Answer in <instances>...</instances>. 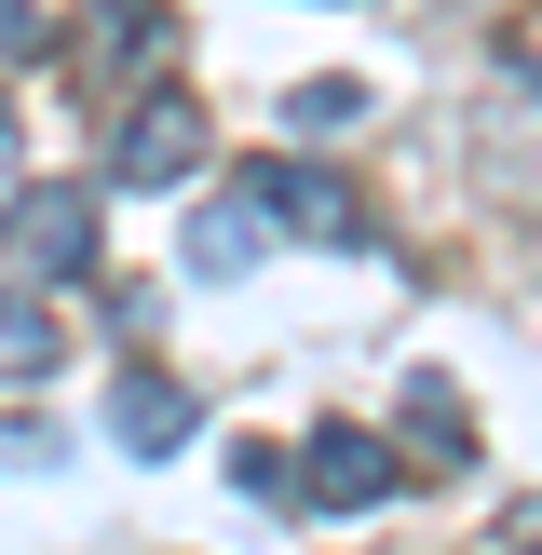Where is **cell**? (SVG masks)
Returning <instances> with one entry per match:
<instances>
[{"label":"cell","mask_w":542,"mask_h":555,"mask_svg":"<svg viewBox=\"0 0 542 555\" xmlns=\"http://www.w3.org/2000/svg\"><path fill=\"white\" fill-rule=\"evenodd\" d=\"M108 177H122V190H177V177H204V108H190V95H136L122 135H108Z\"/></svg>","instance_id":"6da1fadb"},{"label":"cell","mask_w":542,"mask_h":555,"mask_svg":"<svg viewBox=\"0 0 542 555\" xmlns=\"http://www.w3.org/2000/svg\"><path fill=\"white\" fill-rule=\"evenodd\" d=\"M14 271L95 285V190H14Z\"/></svg>","instance_id":"7a4b0ae2"},{"label":"cell","mask_w":542,"mask_h":555,"mask_svg":"<svg viewBox=\"0 0 542 555\" xmlns=\"http://www.w3.org/2000/svg\"><path fill=\"white\" fill-rule=\"evenodd\" d=\"M244 204L285 217L298 244H366V204H352L339 177H312V163H258V177H244Z\"/></svg>","instance_id":"3957f363"},{"label":"cell","mask_w":542,"mask_h":555,"mask_svg":"<svg viewBox=\"0 0 542 555\" xmlns=\"http://www.w3.org/2000/svg\"><path fill=\"white\" fill-rule=\"evenodd\" d=\"M379 488H393L379 434H312V461H298V502H325V515H366Z\"/></svg>","instance_id":"277c9868"},{"label":"cell","mask_w":542,"mask_h":555,"mask_svg":"<svg viewBox=\"0 0 542 555\" xmlns=\"http://www.w3.org/2000/svg\"><path fill=\"white\" fill-rule=\"evenodd\" d=\"M108 434H122L136 461H163V448H177V434H190V393H177V379H163V366H136L122 393H108Z\"/></svg>","instance_id":"5b68a950"},{"label":"cell","mask_w":542,"mask_h":555,"mask_svg":"<svg viewBox=\"0 0 542 555\" xmlns=\"http://www.w3.org/2000/svg\"><path fill=\"white\" fill-rule=\"evenodd\" d=\"M163 27H177L163 0H95V14H81V68H108V81H122L136 54H163Z\"/></svg>","instance_id":"8992f818"},{"label":"cell","mask_w":542,"mask_h":555,"mask_svg":"<svg viewBox=\"0 0 542 555\" xmlns=\"http://www.w3.org/2000/svg\"><path fill=\"white\" fill-rule=\"evenodd\" d=\"M54 352H68V339H54V312H41V298H14V285H0V393H27V379H54Z\"/></svg>","instance_id":"52a82bcc"},{"label":"cell","mask_w":542,"mask_h":555,"mask_svg":"<svg viewBox=\"0 0 542 555\" xmlns=\"http://www.w3.org/2000/svg\"><path fill=\"white\" fill-rule=\"evenodd\" d=\"M244 258H258V204L231 190V204H204V217H190V271H204V285H231Z\"/></svg>","instance_id":"ba28073f"},{"label":"cell","mask_w":542,"mask_h":555,"mask_svg":"<svg viewBox=\"0 0 542 555\" xmlns=\"http://www.w3.org/2000/svg\"><path fill=\"white\" fill-rule=\"evenodd\" d=\"M406 434H421L434 475H461V461H475V434H461V393H448V379H406Z\"/></svg>","instance_id":"9c48e42d"},{"label":"cell","mask_w":542,"mask_h":555,"mask_svg":"<svg viewBox=\"0 0 542 555\" xmlns=\"http://www.w3.org/2000/svg\"><path fill=\"white\" fill-rule=\"evenodd\" d=\"M285 122H298V135H352V122H366V95H352V81H298Z\"/></svg>","instance_id":"30bf717a"},{"label":"cell","mask_w":542,"mask_h":555,"mask_svg":"<svg viewBox=\"0 0 542 555\" xmlns=\"http://www.w3.org/2000/svg\"><path fill=\"white\" fill-rule=\"evenodd\" d=\"M231 488H244V502H298V461L258 434V448H231Z\"/></svg>","instance_id":"8fae6325"},{"label":"cell","mask_w":542,"mask_h":555,"mask_svg":"<svg viewBox=\"0 0 542 555\" xmlns=\"http://www.w3.org/2000/svg\"><path fill=\"white\" fill-rule=\"evenodd\" d=\"M14 54H41V14H27V0H0V68H14Z\"/></svg>","instance_id":"7c38bea8"},{"label":"cell","mask_w":542,"mask_h":555,"mask_svg":"<svg viewBox=\"0 0 542 555\" xmlns=\"http://www.w3.org/2000/svg\"><path fill=\"white\" fill-rule=\"evenodd\" d=\"M27 190V135H14V108H0V204Z\"/></svg>","instance_id":"4fadbf2b"}]
</instances>
